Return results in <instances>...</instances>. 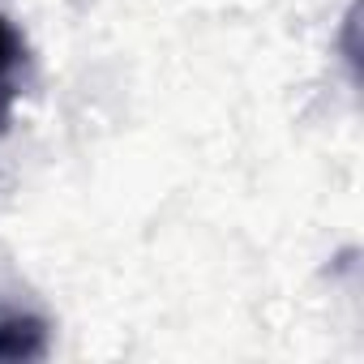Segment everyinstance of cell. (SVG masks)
<instances>
[{
    "label": "cell",
    "mask_w": 364,
    "mask_h": 364,
    "mask_svg": "<svg viewBox=\"0 0 364 364\" xmlns=\"http://www.w3.org/2000/svg\"><path fill=\"white\" fill-rule=\"evenodd\" d=\"M48 351V321L31 309H0V360H39Z\"/></svg>",
    "instance_id": "2"
},
{
    "label": "cell",
    "mask_w": 364,
    "mask_h": 364,
    "mask_svg": "<svg viewBox=\"0 0 364 364\" xmlns=\"http://www.w3.org/2000/svg\"><path fill=\"white\" fill-rule=\"evenodd\" d=\"M26 69H31V48L26 35L18 31V22L9 14H0V133L9 129L22 86H26Z\"/></svg>",
    "instance_id": "1"
}]
</instances>
